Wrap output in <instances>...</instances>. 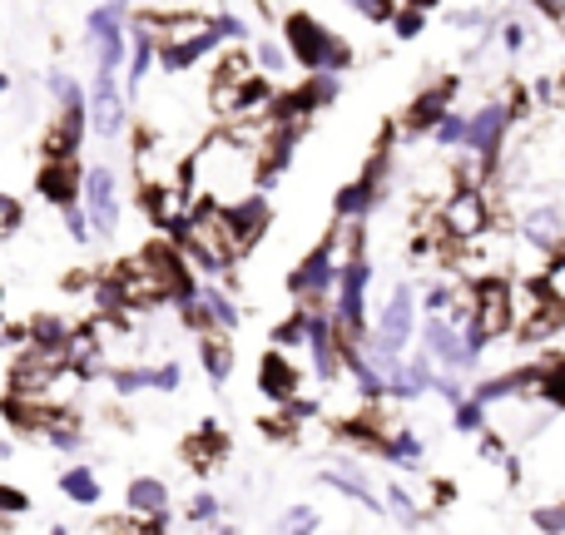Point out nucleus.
<instances>
[{
  "label": "nucleus",
  "instance_id": "nucleus-1",
  "mask_svg": "<svg viewBox=\"0 0 565 535\" xmlns=\"http://www.w3.org/2000/svg\"><path fill=\"white\" fill-rule=\"evenodd\" d=\"M184 179L194 199L238 204L248 194H264V135L244 125L214 129L194 154L184 159Z\"/></svg>",
  "mask_w": 565,
  "mask_h": 535
},
{
  "label": "nucleus",
  "instance_id": "nucleus-2",
  "mask_svg": "<svg viewBox=\"0 0 565 535\" xmlns=\"http://www.w3.org/2000/svg\"><path fill=\"white\" fill-rule=\"evenodd\" d=\"M184 254L194 258L209 278L228 272L238 264V244H234V224H228V204H214V199H194L189 204V234H184Z\"/></svg>",
  "mask_w": 565,
  "mask_h": 535
},
{
  "label": "nucleus",
  "instance_id": "nucleus-3",
  "mask_svg": "<svg viewBox=\"0 0 565 535\" xmlns=\"http://www.w3.org/2000/svg\"><path fill=\"white\" fill-rule=\"evenodd\" d=\"M282 45L292 50V65L308 69V75H342V69L352 65L348 40H338L322 20L302 15V10L282 20Z\"/></svg>",
  "mask_w": 565,
  "mask_h": 535
},
{
  "label": "nucleus",
  "instance_id": "nucleus-4",
  "mask_svg": "<svg viewBox=\"0 0 565 535\" xmlns=\"http://www.w3.org/2000/svg\"><path fill=\"white\" fill-rule=\"evenodd\" d=\"M145 20L159 40V65L174 69V75L179 69H194L209 50L224 45V40H218V25L204 15H145Z\"/></svg>",
  "mask_w": 565,
  "mask_h": 535
},
{
  "label": "nucleus",
  "instance_id": "nucleus-5",
  "mask_svg": "<svg viewBox=\"0 0 565 535\" xmlns=\"http://www.w3.org/2000/svg\"><path fill=\"white\" fill-rule=\"evenodd\" d=\"M516 332V282L507 272H481L471 282V338L501 342Z\"/></svg>",
  "mask_w": 565,
  "mask_h": 535
},
{
  "label": "nucleus",
  "instance_id": "nucleus-6",
  "mask_svg": "<svg viewBox=\"0 0 565 535\" xmlns=\"http://www.w3.org/2000/svg\"><path fill=\"white\" fill-rule=\"evenodd\" d=\"M511 125H516V109L511 99H487L467 115V154L487 164V174L501 169V154H507V139H511Z\"/></svg>",
  "mask_w": 565,
  "mask_h": 535
},
{
  "label": "nucleus",
  "instance_id": "nucleus-7",
  "mask_svg": "<svg viewBox=\"0 0 565 535\" xmlns=\"http://www.w3.org/2000/svg\"><path fill=\"white\" fill-rule=\"evenodd\" d=\"M437 228L447 238H457L461 248L481 244L491 234V199L481 184H457L447 199H441V214H437Z\"/></svg>",
  "mask_w": 565,
  "mask_h": 535
},
{
  "label": "nucleus",
  "instance_id": "nucleus-8",
  "mask_svg": "<svg viewBox=\"0 0 565 535\" xmlns=\"http://www.w3.org/2000/svg\"><path fill=\"white\" fill-rule=\"evenodd\" d=\"M338 272H342V244H338V234H328L288 272V292L298 298V308H322V298L338 288Z\"/></svg>",
  "mask_w": 565,
  "mask_h": 535
},
{
  "label": "nucleus",
  "instance_id": "nucleus-9",
  "mask_svg": "<svg viewBox=\"0 0 565 535\" xmlns=\"http://www.w3.org/2000/svg\"><path fill=\"white\" fill-rule=\"evenodd\" d=\"M422 352H427L441 372H457L461 377V372H471L481 362L487 342H477L471 328H457L451 318H427L422 322Z\"/></svg>",
  "mask_w": 565,
  "mask_h": 535
},
{
  "label": "nucleus",
  "instance_id": "nucleus-10",
  "mask_svg": "<svg viewBox=\"0 0 565 535\" xmlns=\"http://www.w3.org/2000/svg\"><path fill=\"white\" fill-rule=\"evenodd\" d=\"M417 312H422V292L412 288V282H397V288L387 292V302H382V312H377L372 342H377L387 357H402L407 342H412V332H417Z\"/></svg>",
  "mask_w": 565,
  "mask_h": 535
},
{
  "label": "nucleus",
  "instance_id": "nucleus-11",
  "mask_svg": "<svg viewBox=\"0 0 565 535\" xmlns=\"http://www.w3.org/2000/svg\"><path fill=\"white\" fill-rule=\"evenodd\" d=\"M79 204H85L95 238H105V244H109V238L119 234V179H115V169H109V164H89Z\"/></svg>",
  "mask_w": 565,
  "mask_h": 535
},
{
  "label": "nucleus",
  "instance_id": "nucleus-12",
  "mask_svg": "<svg viewBox=\"0 0 565 535\" xmlns=\"http://www.w3.org/2000/svg\"><path fill=\"white\" fill-rule=\"evenodd\" d=\"M367 288H372V264L367 258H342L338 302H332V322H338V328L367 332Z\"/></svg>",
  "mask_w": 565,
  "mask_h": 535
},
{
  "label": "nucleus",
  "instance_id": "nucleus-13",
  "mask_svg": "<svg viewBox=\"0 0 565 535\" xmlns=\"http://www.w3.org/2000/svg\"><path fill=\"white\" fill-rule=\"evenodd\" d=\"M89 45H95V69L105 79H115V69L125 65V0H109L89 15Z\"/></svg>",
  "mask_w": 565,
  "mask_h": 535
},
{
  "label": "nucleus",
  "instance_id": "nucleus-14",
  "mask_svg": "<svg viewBox=\"0 0 565 535\" xmlns=\"http://www.w3.org/2000/svg\"><path fill=\"white\" fill-rule=\"evenodd\" d=\"M516 234H521V244H526L531 254L561 258L565 254V204H556V199H546V204H531L526 214H521Z\"/></svg>",
  "mask_w": 565,
  "mask_h": 535
},
{
  "label": "nucleus",
  "instance_id": "nucleus-15",
  "mask_svg": "<svg viewBox=\"0 0 565 535\" xmlns=\"http://www.w3.org/2000/svg\"><path fill=\"white\" fill-rule=\"evenodd\" d=\"M308 362H312V377H318L322 387H332V382L342 377L338 322H332V312H322V308H308Z\"/></svg>",
  "mask_w": 565,
  "mask_h": 535
},
{
  "label": "nucleus",
  "instance_id": "nucleus-16",
  "mask_svg": "<svg viewBox=\"0 0 565 535\" xmlns=\"http://www.w3.org/2000/svg\"><path fill=\"white\" fill-rule=\"evenodd\" d=\"M258 392H264L274 407H292L302 397V367L292 362V352L282 347H268L258 357Z\"/></svg>",
  "mask_w": 565,
  "mask_h": 535
},
{
  "label": "nucleus",
  "instance_id": "nucleus-17",
  "mask_svg": "<svg viewBox=\"0 0 565 535\" xmlns=\"http://www.w3.org/2000/svg\"><path fill=\"white\" fill-rule=\"evenodd\" d=\"M451 99H457V79H437V85H427L417 99L407 105V115H402V129H407L412 139L431 135V129L441 125V119L451 115Z\"/></svg>",
  "mask_w": 565,
  "mask_h": 535
},
{
  "label": "nucleus",
  "instance_id": "nucleus-18",
  "mask_svg": "<svg viewBox=\"0 0 565 535\" xmlns=\"http://www.w3.org/2000/svg\"><path fill=\"white\" fill-rule=\"evenodd\" d=\"M35 189L45 204L70 208V204H79V194H85V169H79L75 159H45V164L35 169Z\"/></svg>",
  "mask_w": 565,
  "mask_h": 535
},
{
  "label": "nucleus",
  "instance_id": "nucleus-19",
  "mask_svg": "<svg viewBox=\"0 0 565 535\" xmlns=\"http://www.w3.org/2000/svg\"><path fill=\"white\" fill-rule=\"evenodd\" d=\"M125 125H129V99L115 89V79L95 75V85H89V129L99 139H119Z\"/></svg>",
  "mask_w": 565,
  "mask_h": 535
},
{
  "label": "nucleus",
  "instance_id": "nucleus-20",
  "mask_svg": "<svg viewBox=\"0 0 565 535\" xmlns=\"http://www.w3.org/2000/svg\"><path fill=\"white\" fill-rule=\"evenodd\" d=\"M184 461L199 477L218 471L228 461V431L218 427V421H199V431H189V441H184Z\"/></svg>",
  "mask_w": 565,
  "mask_h": 535
},
{
  "label": "nucleus",
  "instance_id": "nucleus-21",
  "mask_svg": "<svg viewBox=\"0 0 565 535\" xmlns=\"http://www.w3.org/2000/svg\"><path fill=\"white\" fill-rule=\"evenodd\" d=\"M228 224H234L238 254H248L254 244H264L268 224H274V208H268L264 194H248V199H238V204H228Z\"/></svg>",
  "mask_w": 565,
  "mask_h": 535
},
{
  "label": "nucleus",
  "instance_id": "nucleus-22",
  "mask_svg": "<svg viewBox=\"0 0 565 535\" xmlns=\"http://www.w3.org/2000/svg\"><path fill=\"white\" fill-rule=\"evenodd\" d=\"M377 204H382V189L372 184V179H352V184L338 189L332 214H338V224H362V218H367Z\"/></svg>",
  "mask_w": 565,
  "mask_h": 535
},
{
  "label": "nucleus",
  "instance_id": "nucleus-23",
  "mask_svg": "<svg viewBox=\"0 0 565 535\" xmlns=\"http://www.w3.org/2000/svg\"><path fill=\"white\" fill-rule=\"evenodd\" d=\"M125 511L129 516H145V521L169 516V486L159 477H135L125 491Z\"/></svg>",
  "mask_w": 565,
  "mask_h": 535
},
{
  "label": "nucleus",
  "instance_id": "nucleus-24",
  "mask_svg": "<svg viewBox=\"0 0 565 535\" xmlns=\"http://www.w3.org/2000/svg\"><path fill=\"white\" fill-rule=\"evenodd\" d=\"M322 486H332V491H342V496H352L362 511H387V506H382L377 491H372L367 481H362V471H358V467H348V471H342V467H328V471H322Z\"/></svg>",
  "mask_w": 565,
  "mask_h": 535
},
{
  "label": "nucleus",
  "instance_id": "nucleus-25",
  "mask_svg": "<svg viewBox=\"0 0 565 535\" xmlns=\"http://www.w3.org/2000/svg\"><path fill=\"white\" fill-rule=\"evenodd\" d=\"M199 362H204L209 382L234 377V347H228V332H204V338H199Z\"/></svg>",
  "mask_w": 565,
  "mask_h": 535
},
{
  "label": "nucleus",
  "instance_id": "nucleus-26",
  "mask_svg": "<svg viewBox=\"0 0 565 535\" xmlns=\"http://www.w3.org/2000/svg\"><path fill=\"white\" fill-rule=\"evenodd\" d=\"M377 457L387 461V467H407V471H417V467H422V437H417L412 427H392Z\"/></svg>",
  "mask_w": 565,
  "mask_h": 535
},
{
  "label": "nucleus",
  "instance_id": "nucleus-27",
  "mask_svg": "<svg viewBox=\"0 0 565 535\" xmlns=\"http://www.w3.org/2000/svg\"><path fill=\"white\" fill-rule=\"evenodd\" d=\"M254 75H258L254 60H248L244 50H228V55H218V65H214V95H234V89H244Z\"/></svg>",
  "mask_w": 565,
  "mask_h": 535
},
{
  "label": "nucleus",
  "instance_id": "nucleus-28",
  "mask_svg": "<svg viewBox=\"0 0 565 535\" xmlns=\"http://www.w3.org/2000/svg\"><path fill=\"white\" fill-rule=\"evenodd\" d=\"M60 491H65L75 506H99V496H105V486H99V477L89 467H65L60 471Z\"/></svg>",
  "mask_w": 565,
  "mask_h": 535
},
{
  "label": "nucleus",
  "instance_id": "nucleus-29",
  "mask_svg": "<svg viewBox=\"0 0 565 535\" xmlns=\"http://www.w3.org/2000/svg\"><path fill=\"white\" fill-rule=\"evenodd\" d=\"M451 427H457L461 437H481V431H491V407H481L477 397H467L461 407H451Z\"/></svg>",
  "mask_w": 565,
  "mask_h": 535
},
{
  "label": "nucleus",
  "instance_id": "nucleus-30",
  "mask_svg": "<svg viewBox=\"0 0 565 535\" xmlns=\"http://www.w3.org/2000/svg\"><path fill=\"white\" fill-rule=\"evenodd\" d=\"M254 65H258V75L282 79V75H288V65H292V50H288V45H278V40H258Z\"/></svg>",
  "mask_w": 565,
  "mask_h": 535
},
{
  "label": "nucleus",
  "instance_id": "nucleus-31",
  "mask_svg": "<svg viewBox=\"0 0 565 535\" xmlns=\"http://www.w3.org/2000/svg\"><path fill=\"white\" fill-rule=\"evenodd\" d=\"M109 387L119 397H135V392H154V367H109Z\"/></svg>",
  "mask_w": 565,
  "mask_h": 535
},
{
  "label": "nucleus",
  "instance_id": "nucleus-32",
  "mask_svg": "<svg viewBox=\"0 0 565 535\" xmlns=\"http://www.w3.org/2000/svg\"><path fill=\"white\" fill-rule=\"evenodd\" d=\"M457 298H461L457 282H427V288H422V312H427V318H447V312L457 308Z\"/></svg>",
  "mask_w": 565,
  "mask_h": 535
},
{
  "label": "nucleus",
  "instance_id": "nucleus-33",
  "mask_svg": "<svg viewBox=\"0 0 565 535\" xmlns=\"http://www.w3.org/2000/svg\"><path fill=\"white\" fill-rule=\"evenodd\" d=\"M387 516L397 521V526H422V511H417V501L407 496V486H397V481H392L387 486Z\"/></svg>",
  "mask_w": 565,
  "mask_h": 535
},
{
  "label": "nucleus",
  "instance_id": "nucleus-34",
  "mask_svg": "<svg viewBox=\"0 0 565 535\" xmlns=\"http://www.w3.org/2000/svg\"><path fill=\"white\" fill-rule=\"evenodd\" d=\"M431 139H437L441 149H461V145H467V115H461V109H451V115L431 129Z\"/></svg>",
  "mask_w": 565,
  "mask_h": 535
},
{
  "label": "nucleus",
  "instance_id": "nucleus-35",
  "mask_svg": "<svg viewBox=\"0 0 565 535\" xmlns=\"http://www.w3.org/2000/svg\"><path fill=\"white\" fill-rule=\"evenodd\" d=\"M312 531H318V511H312V506H292V511H282L278 535H312Z\"/></svg>",
  "mask_w": 565,
  "mask_h": 535
},
{
  "label": "nucleus",
  "instance_id": "nucleus-36",
  "mask_svg": "<svg viewBox=\"0 0 565 535\" xmlns=\"http://www.w3.org/2000/svg\"><path fill=\"white\" fill-rule=\"evenodd\" d=\"M218 511H224V506H218V496H209V491H199V496L189 501L184 521H189V526H214V521H218Z\"/></svg>",
  "mask_w": 565,
  "mask_h": 535
},
{
  "label": "nucleus",
  "instance_id": "nucleus-37",
  "mask_svg": "<svg viewBox=\"0 0 565 535\" xmlns=\"http://www.w3.org/2000/svg\"><path fill=\"white\" fill-rule=\"evenodd\" d=\"M352 10H358L362 20H372V25H392L397 20V0H348Z\"/></svg>",
  "mask_w": 565,
  "mask_h": 535
},
{
  "label": "nucleus",
  "instance_id": "nucleus-38",
  "mask_svg": "<svg viewBox=\"0 0 565 535\" xmlns=\"http://www.w3.org/2000/svg\"><path fill=\"white\" fill-rule=\"evenodd\" d=\"M60 214H65V234L75 238V244H95V228H89L85 204H70V208H60Z\"/></svg>",
  "mask_w": 565,
  "mask_h": 535
},
{
  "label": "nucleus",
  "instance_id": "nucleus-39",
  "mask_svg": "<svg viewBox=\"0 0 565 535\" xmlns=\"http://www.w3.org/2000/svg\"><path fill=\"white\" fill-rule=\"evenodd\" d=\"M531 526L541 535H565V501H556V506H536L531 511Z\"/></svg>",
  "mask_w": 565,
  "mask_h": 535
},
{
  "label": "nucleus",
  "instance_id": "nucleus-40",
  "mask_svg": "<svg viewBox=\"0 0 565 535\" xmlns=\"http://www.w3.org/2000/svg\"><path fill=\"white\" fill-rule=\"evenodd\" d=\"M20 228H25V208H20V199L0 194V238H15Z\"/></svg>",
  "mask_w": 565,
  "mask_h": 535
},
{
  "label": "nucleus",
  "instance_id": "nucleus-41",
  "mask_svg": "<svg viewBox=\"0 0 565 535\" xmlns=\"http://www.w3.org/2000/svg\"><path fill=\"white\" fill-rule=\"evenodd\" d=\"M30 511V496L20 486H6V481H0V521H15V516H25Z\"/></svg>",
  "mask_w": 565,
  "mask_h": 535
},
{
  "label": "nucleus",
  "instance_id": "nucleus-42",
  "mask_svg": "<svg viewBox=\"0 0 565 535\" xmlns=\"http://www.w3.org/2000/svg\"><path fill=\"white\" fill-rule=\"evenodd\" d=\"M497 35H501V45H507V55H521V50L531 45V30L521 25V20H501Z\"/></svg>",
  "mask_w": 565,
  "mask_h": 535
},
{
  "label": "nucleus",
  "instance_id": "nucleus-43",
  "mask_svg": "<svg viewBox=\"0 0 565 535\" xmlns=\"http://www.w3.org/2000/svg\"><path fill=\"white\" fill-rule=\"evenodd\" d=\"M422 25H427V10H417V6L397 10V20H392V30H397L402 40H417V35H422Z\"/></svg>",
  "mask_w": 565,
  "mask_h": 535
},
{
  "label": "nucleus",
  "instance_id": "nucleus-44",
  "mask_svg": "<svg viewBox=\"0 0 565 535\" xmlns=\"http://www.w3.org/2000/svg\"><path fill=\"white\" fill-rule=\"evenodd\" d=\"M179 382H184V367H179V362H159L154 367V392H179Z\"/></svg>",
  "mask_w": 565,
  "mask_h": 535
},
{
  "label": "nucleus",
  "instance_id": "nucleus-45",
  "mask_svg": "<svg viewBox=\"0 0 565 535\" xmlns=\"http://www.w3.org/2000/svg\"><path fill=\"white\" fill-rule=\"evenodd\" d=\"M214 25H218V40H224V45L228 40H244V20L238 15H214Z\"/></svg>",
  "mask_w": 565,
  "mask_h": 535
},
{
  "label": "nucleus",
  "instance_id": "nucleus-46",
  "mask_svg": "<svg viewBox=\"0 0 565 535\" xmlns=\"http://www.w3.org/2000/svg\"><path fill=\"white\" fill-rule=\"evenodd\" d=\"M531 10H541L546 20H565V0H526Z\"/></svg>",
  "mask_w": 565,
  "mask_h": 535
},
{
  "label": "nucleus",
  "instance_id": "nucleus-47",
  "mask_svg": "<svg viewBox=\"0 0 565 535\" xmlns=\"http://www.w3.org/2000/svg\"><path fill=\"white\" fill-rule=\"evenodd\" d=\"M407 6H417V10H431V6H441V0H407Z\"/></svg>",
  "mask_w": 565,
  "mask_h": 535
},
{
  "label": "nucleus",
  "instance_id": "nucleus-48",
  "mask_svg": "<svg viewBox=\"0 0 565 535\" xmlns=\"http://www.w3.org/2000/svg\"><path fill=\"white\" fill-rule=\"evenodd\" d=\"M10 457V441H0V461H6Z\"/></svg>",
  "mask_w": 565,
  "mask_h": 535
},
{
  "label": "nucleus",
  "instance_id": "nucleus-49",
  "mask_svg": "<svg viewBox=\"0 0 565 535\" xmlns=\"http://www.w3.org/2000/svg\"><path fill=\"white\" fill-rule=\"evenodd\" d=\"M50 535H70V531L65 526H50Z\"/></svg>",
  "mask_w": 565,
  "mask_h": 535
},
{
  "label": "nucleus",
  "instance_id": "nucleus-50",
  "mask_svg": "<svg viewBox=\"0 0 565 535\" xmlns=\"http://www.w3.org/2000/svg\"><path fill=\"white\" fill-rule=\"evenodd\" d=\"M214 535H234V531H214Z\"/></svg>",
  "mask_w": 565,
  "mask_h": 535
},
{
  "label": "nucleus",
  "instance_id": "nucleus-51",
  "mask_svg": "<svg viewBox=\"0 0 565 535\" xmlns=\"http://www.w3.org/2000/svg\"><path fill=\"white\" fill-rule=\"evenodd\" d=\"M0 302H6V292H0Z\"/></svg>",
  "mask_w": 565,
  "mask_h": 535
},
{
  "label": "nucleus",
  "instance_id": "nucleus-52",
  "mask_svg": "<svg viewBox=\"0 0 565 535\" xmlns=\"http://www.w3.org/2000/svg\"><path fill=\"white\" fill-rule=\"evenodd\" d=\"M561 154H565V145H561Z\"/></svg>",
  "mask_w": 565,
  "mask_h": 535
}]
</instances>
